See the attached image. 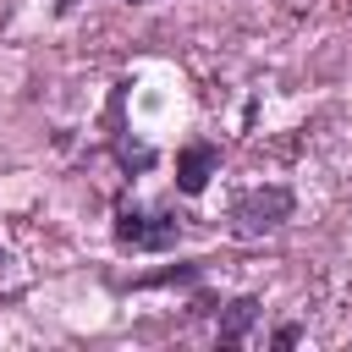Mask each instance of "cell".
Here are the masks:
<instances>
[{"label":"cell","mask_w":352,"mask_h":352,"mask_svg":"<svg viewBox=\"0 0 352 352\" xmlns=\"http://www.w3.org/2000/svg\"><path fill=\"white\" fill-rule=\"evenodd\" d=\"M286 220H292V192H286V187H253V192H242V198L231 204L236 236H264V231H275V226H286Z\"/></svg>","instance_id":"cell-1"},{"label":"cell","mask_w":352,"mask_h":352,"mask_svg":"<svg viewBox=\"0 0 352 352\" xmlns=\"http://www.w3.org/2000/svg\"><path fill=\"white\" fill-rule=\"evenodd\" d=\"M116 236H121L126 248H143V253H165V248L182 236V226H176V220H165V214L121 209V214H116Z\"/></svg>","instance_id":"cell-2"},{"label":"cell","mask_w":352,"mask_h":352,"mask_svg":"<svg viewBox=\"0 0 352 352\" xmlns=\"http://www.w3.org/2000/svg\"><path fill=\"white\" fill-rule=\"evenodd\" d=\"M209 176H214V148H209V143H187L182 160H176V187L192 198V192L209 187Z\"/></svg>","instance_id":"cell-3"},{"label":"cell","mask_w":352,"mask_h":352,"mask_svg":"<svg viewBox=\"0 0 352 352\" xmlns=\"http://www.w3.org/2000/svg\"><path fill=\"white\" fill-rule=\"evenodd\" d=\"M253 319H258V302H253V297H236V302L226 308V319H220V341H226V346H236V341L248 336V324H253Z\"/></svg>","instance_id":"cell-4"}]
</instances>
